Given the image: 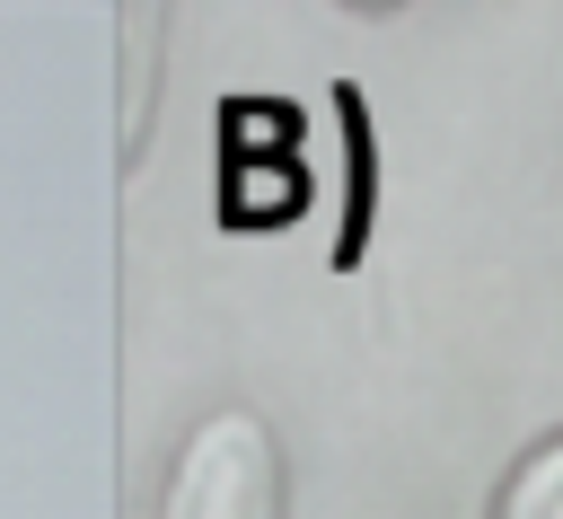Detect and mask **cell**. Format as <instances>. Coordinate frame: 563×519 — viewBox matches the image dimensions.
I'll list each match as a JSON object with an SVG mask.
<instances>
[{"label": "cell", "mask_w": 563, "mask_h": 519, "mask_svg": "<svg viewBox=\"0 0 563 519\" xmlns=\"http://www.w3.org/2000/svg\"><path fill=\"white\" fill-rule=\"evenodd\" d=\"M158 519H282V440L255 405H211L158 493Z\"/></svg>", "instance_id": "obj_1"}, {"label": "cell", "mask_w": 563, "mask_h": 519, "mask_svg": "<svg viewBox=\"0 0 563 519\" xmlns=\"http://www.w3.org/2000/svg\"><path fill=\"white\" fill-rule=\"evenodd\" d=\"M493 519H563V440H537V449L510 466Z\"/></svg>", "instance_id": "obj_2"}]
</instances>
